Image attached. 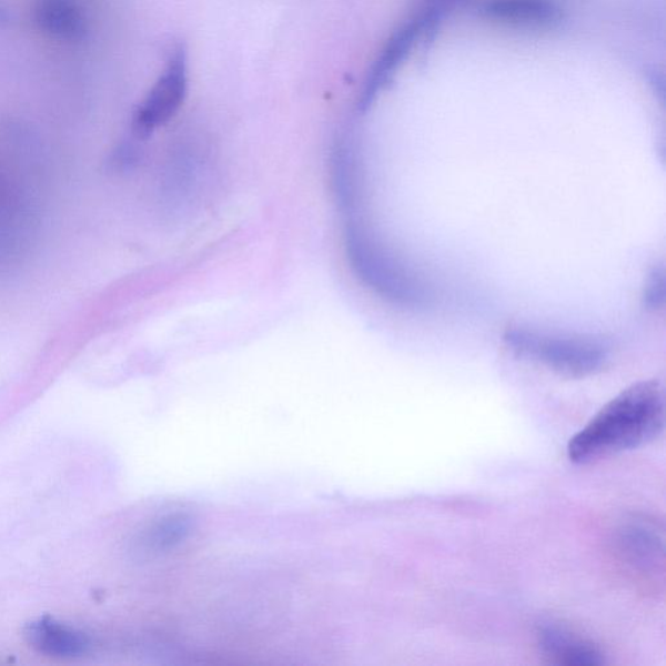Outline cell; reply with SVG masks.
Returning <instances> with one entry per match:
<instances>
[{
  "mask_svg": "<svg viewBox=\"0 0 666 666\" xmlns=\"http://www.w3.org/2000/svg\"><path fill=\"white\" fill-rule=\"evenodd\" d=\"M665 427V393L657 380L624 390L567 445L572 463L587 465L656 441Z\"/></svg>",
  "mask_w": 666,
  "mask_h": 666,
  "instance_id": "6da1fadb",
  "label": "cell"
},
{
  "mask_svg": "<svg viewBox=\"0 0 666 666\" xmlns=\"http://www.w3.org/2000/svg\"><path fill=\"white\" fill-rule=\"evenodd\" d=\"M504 342L519 357L533 360L569 380L602 373L610 362V346L593 335H548L524 327L506 330Z\"/></svg>",
  "mask_w": 666,
  "mask_h": 666,
  "instance_id": "7a4b0ae2",
  "label": "cell"
},
{
  "mask_svg": "<svg viewBox=\"0 0 666 666\" xmlns=\"http://www.w3.org/2000/svg\"><path fill=\"white\" fill-rule=\"evenodd\" d=\"M188 92V65L183 49L171 56L161 78L142 102L133 120V132L147 139L157 128L169 123L176 115Z\"/></svg>",
  "mask_w": 666,
  "mask_h": 666,
  "instance_id": "3957f363",
  "label": "cell"
},
{
  "mask_svg": "<svg viewBox=\"0 0 666 666\" xmlns=\"http://www.w3.org/2000/svg\"><path fill=\"white\" fill-rule=\"evenodd\" d=\"M616 547L623 562L642 575L664 566V529L654 519L633 517L617 529Z\"/></svg>",
  "mask_w": 666,
  "mask_h": 666,
  "instance_id": "277c9868",
  "label": "cell"
},
{
  "mask_svg": "<svg viewBox=\"0 0 666 666\" xmlns=\"http://www.w3.org/2000/svg\"><path fill=\"white\" fill-rule=\"evenodd\" d=\"M537 646L551 663L558 665H603L605 655L593 640L583 638L569 627L546 624L536 634Z\"/></svg>",
  "mask_w": 666,
  "mask_h": 666,
  "instance_id": "5b68a950",
  "label": "cell"
},
{
  "mask_svg": "<svg viewBox=\"0 0 666 666\" xmlns=\"http://www.w3.org/2000/svg\"><path fill=\"white\" fill-rule=\"evenodd\" d=\"M24 634L30 646L51 657H79L85 655L90 647L85 634L50 617L32 620Z\"/></svg>",
  "mask_w": 666,
  "mask_h": 666,
  "instance_id": "8992f818",
  "label": "cell"
},
{
  "mask_svg": "<svg viewBox=\"0 0 666 666\" xmlns=\"http://www.w3.org/2000/svg\"><path fill=\"white\" fill-rule=\"evenodd\" d=\"M421 33V22L420 20H416L411 22V24L401 28L398 32L391 38L387 48L384 49L382 57L377 60L373 72L370 74L365 93H363L362 97L363 109L369 108L383 87L387 85L393 73H395L398 65L403 63V60L408 52H411L416 37Z\"/></svg>",
  "mask_w": 666,
  "mask_h": 666,
  "instance_id": "52a82bcc",
  "label": "cell"
},
{
  "mask_svg": "<svg viewBox=\"0 0 666 666\" xmlns=\"http://www.w3.org/2000/svg\"><path fill=\"white\" fill-rule=\"evenodd\" d=\"M482 14L491 20L537 27L554 26L563 19L562 10L549 0H491L482 7Z\"/></svg>",
  "mask_w": 666,
  "mask_h": 666,
  "instance_id": "ba28073f",
  "label": "cell"
},
{
  "mask_svg": "<svg viewBox=\"0 0 666 666\" xmlns=\"http://www.w3.org/2000/svg\"><path fill=\"white\" fill-rule=\"evenodd\" d=\"M192 519L185 513L167 514L149 526L140 536L143 554L159 555L179 546L191 532Z\"/></svg>",
  "mask_w": 666,
  "mask_h": 666,
  "instance_id": "9c48e42d",
  "label": "cell"
},
{
  "mask_svg": "<svg viewBox=\"0 0 666 666\" xmlns=\"http://www.w3.org/2000/svg\"><path fill=\"white\" fill-rule=\"evenodd\" d=\"M37 19L44 30L67 40H78L83 34V19L71 0H43Z\"/></svg>",
  "mask_w": 666,
  "mask_h": 666,
  "instance_id": "30bf717a",
  "label": "cell"
},
{
  "mask_svg": "<svg viewBox=\"0 0 666 666\" xmlns=\"http://www.w3.org/2000/svg\"><path fill=\"white\" fill-rule=\"evenodd\" d=\"M643 306L649 312L662 310L665 304V271L663 264L650 270L643 291Z\"/></svg>",
  "mask_w": 666,
  "mask_h": 666,
  "instance_id": "8fae6325",
  "label": "cell"
},
{
  "mask_svg": "<svg viewBox=\"0 0 666 666\" xmlns=\"http://www.w3.org/2000/svg\"><path fill=\"white\" fill-rule=\"evenodd\" d=\"M467 2L468 0H426L425 13L420 19L422 32L434 29L446 12Z\"/></svg>",
  "mask_w": 666,
  "mask_h": 666,
  "instance_id": "7c38bea8",
  "label": "cell"
}]
</instances>
